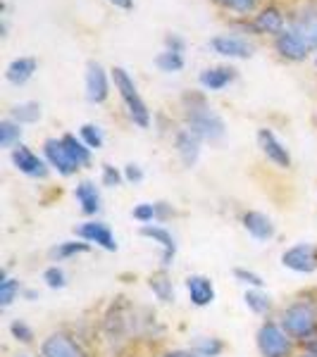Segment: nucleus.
<instances>
[{"label": "nucleus", "instance_id": "1", "mask_svg": "<svg viewBox=\"0 0 317 357\" xmlns=\"http://www.w3.org/2000/svg\"><path fill=\"white\" fill-rule=\"evenodd\" d=\"M184 110H186V126L196 136L203 141H220L224 136V119L207 105L203 96H186Z\"/></svg>", "mask_w": 317, "mask_h": 357}, {"label": "nucleus", "instance_id": "2", "mask_svg": "<svg viewBox=\"0 0 317 357\" xmlns=\"http://www.w3.org/2000/svg\"><path fill=\"white\" fill-rule=\"evenodd\" d=\"M281 329H284L293 341H310L317 336V312L308 301L291 303L281 312Z\"/></svg>", "mask_w": 317, "mask_h": 357}, {"label": "nucleus", "instance_id": "3", "mask_svg": "<svg viewBox=\"0 0 317 357\" xmlns=\"http://www.w3.org/2000/svg\"><path fill=\"white\" fill-rule=\"evenodd\" d=\"M112 79H115V89L119 91V98L124 100L126 112L134 119V124L141 126V129H148V126H151V112H148L141 93L136 91V84H134V79L129 77V72L122 67H115Z\"/></svg>", "mask_w": 317, "mask_h": 357}, {"label": "nucleus", "instance_id": "4", "mask_svg": "<svg viewBox=\"0 0 317 357\" xmlns=\"http://www.w3.org/2000/svg\"><path fill=\"white\" fill-rule=\"evenodd\" d=\"M256 341L263 357H293V338L281 329V324L265 321L258 329Z\"/></svg>", "mask_w": 317, "mask_h": 357}, {"label": "nucleus", "instance_id": "5", "mask_svg": "<svg viewBox=\"0 0 317 357\" xmlns=\"http://www.w3.org/2000/svg\"><path fill=\"white\" fill-rule=\"evenodd\" d=\"M281 264L291 272L313 274L317 272V245L313 243H296L281 255Z\"/></svg>", "mask_w": 317, "mask_h": 357}, {"label": "nucleus", "instance_id": "6", "mask_svg": "<svg viewBox=\"0 0 317 357\" xmlns=\"http://www.w3.org/2000/svg\"><path fill=\"white\" fill-rule=\"evenodd\" d=\"M141 236H146V238H151L153 243H158L163 248V269H170L172 264H175V257H177V241L175 236L167 231L165 227H160V224H141Z\"/></svg>", "mask_w": 317, "mask_h": 357}, {"label": "nucleus", "instance_id": "7", "mask_svg": "<svg viewBox=\"0 0 317 357\" xmlns=\"http://www.w3.org/2000/svg\"><path fill=\"white\" fill-rule=\"evenodd\" d=\"M41 355L43 357H86L82 345L62 331L50 333V336L45 338L41 345Z\"/></svg>", "mask_w": 317, "mask_h": 357}, {"label": "nucleus", "instance_id": "8", "mask_svg": "<svg viewBox=\"0 0 317 357\" xmlns=\"http://www.w3.org/2000/svg\"><path fill=\"white\" fill-rule=\"evenodd\" d=\"M13 165L22 172V174H27L31 178H45L48 176V167H50L34 151H29L27 146H15L13 148Z\"/></svg>", "mask_w": 317, "mask_h": 357}, {"label": "nucleus", "instance_id": "9", "mask_svg": "<svg viewBox=\"0 0 317 357\" xmlns=\"http://www.w3.org/2000/svg\"><path fill=\"white\" fill-rule=\"evenodd\" d=\"M43 155H45V162L50 167H55L62 176H72L74 172L79 169V165L69 158L67 148L62 146V138H48L43 143Z\"/></svg>", "mask_w": 317, "mask_h": 357}, {"label": "nucleus", "instance_id": "10", "mask_svg": "<svg viewBox=\"0 0 317 357\" xmlns=\"http://www.w3.org/2000/svg\"><path fill=\"white\" fill-rule=\"evenodd\" d=\"M110 93V84H108V74L101 62L91 60L86 65V98L91 102H105Z\"/></svg>", "mask_w": 317, "mask_h": 357}, {"label": "nucleus", "instance_id": "11", "mask_svg": "<svg viewBox=\"0 0 317 357\" xmlns=\"http://www.w3.org/2000/svg\"><path fill=\"white\" fill-rule=\"evenodd\" d=\"M258 146H260V151L267 155L270 162H274L277 167H281V169H289L291 167V155L286 151L284 143L274 136V131H270V129L258 131Z\"/></svg>", "mask_w": 317, "mask_h": 357}, {"label": "nucleus", "instance_id": "12", "mask_svg": "<svg viewBox=\"0 0 317 357\" xmlns=\"http://www.w3.org/2000/svg\"><path fill=\"white\" fill-rule=\"evenodd\" d=\"M77 236L86 243H94V245H101L103 250L108 252H115L117 250V241H115V234L110 231V227L103 222H86L82 227L77 229Z\"/></svg>", "mask_w": 317, "mask_h": 357}, {"label": "nucleus", "instance_id": "13", "mask_svg": "<svg viewBox=\"0 0 317 357\" xmlns=\"http://www.w3.org/2000/svg\"><path fill=\"white\" fill-rule=\"evenodd\" d=\"M200 141H203V138L196 136L193 131L189 129V126H184V129L177 131V136H175V148H177V153H179V158H182L184 167H193L196 162H198Z\"/></svg>", "mask_w": 317, "mask_h": 357}, {"label": "nucleus", "instance_id": "14", "mask_svg": "<svg viewBox=\"0 0 317 357\" xmlns=\"http://www.w3.org/2000/svg\"><path fill=\"white\" fill-rule=\"evenodd\" d=\"M186 291L196 307H207V305L215 303V286H212L210 276L191 274L186 279Z\"/></svg>", "mask_w": 317, "mask_h": 357}, {"label": "nucleus", "instance_id": "15", "mask_svg": "<svg viewBox=\"0 0 317 357\" xmlns=\"http://www.w3.org/2000/svg\"><path fill=\"white\" fill-rule=\"evenodd\" d=\"M210 45H212V50L222 57H239V60H246V57L253 55V45L249 41H244V38H239V36H229V33L215 36L210 41Z\"/></svg>", "mask_w": 317, "mask_h": 357}, {"label": "nucleus", "instance_id": "16", "mask_svg": "<svg viewBox=\"0 0 317 357\" xmlns=\"http://www.w3.org/2000/svg\"><path fill=\"white\" fill-rule=\"evenodd\" d=\"M274 45H277V53H279L281 57H286V60H293V62L305 60L310 53L308 45H305L293 31H281L279 36H277Z\"/></svg>", "mask_w": 317, "mask_h": 357}, {"label": "nucleus", "instance_id": "17", "mask_svg": "<svg viewBox=\"0 0 317 357\" xmlns=\"http://www.w3.org/2000/svg\"><path fill=\"white\" fill-rule=\"evenodd\" d=\"M291 31L296 33L310 50L317 48V10H305L293 20Z\"/></svg>", "mask_w": 317, "mask_h": 357}, {"label": "nucleus", "instance_id": "18", "mask_svg": "<svg viewBox=\"0 0 317 357\" xmlns=\"http://www.w3.org/2000/svg\"><path fill=\"white\" fill-rule=\"evenodd\" d=\"M241 222H244V229L256 241H270L274 236V224L267 215H263V212H256V210L246 212Z\"/></svg>", "mask_w": 317, "mask_h": 357}, {"label": "nucleus", "instance_id": "19", "mask_svg": "<svg viewBox=\"0 0 317 357\" xmlns=\"http://www.w3.org/2000/svg\"><path fill=\"white\" fill-rule=\"evenodd\" d=\"M74 198H77L84 215H98V212H101V193H98L94 181L79 183V186L74 188Z\"/></svg>", "mask_w": 317, "mask_h": 357}, {"label": "nucleus", "instance_id": "20", "mask_svg": "<svg viewBox=\"0 0 317 357\" xmlns=\"http://www.w3.org/2000/svg\"><path fill=\"white\" fill-rule=\"evenodd\" d=\"M236 79V69L232 67H212L200 74V86L205 91H222Z\"/></svg>", "mask_w": 317, "mask_h": 357}, {"label": "nucleus", "instance_id": "21", "mask_svg": "<svg viewBox=\"0 0 317 357\" xmlns=\"http://www.w3.org/2000/svg\"><path fill=\"white\" fill-rule=\"evenodd\" d=\"M34 72H36V60H34V57H17V60L10 62L5 77H8L10 84L22 86L34 77Z\"/></svg>", "mask_w": 317, "mask_h": 357}, {"label": "nucleus", "instance_id": "22", "mask_svg": "<svg viewBox=\"0 0 317 357\" xmlns=\"http://www.w3.org/2000/svg\"><path fill=\"white\" fill-rule=\"evenodd\" d=\"M253 26L260 33H274V36H279V33L284 31V17H281V13L277 8H265L260 15H256Z\"/></svg>", "mask_w": 317, "mask_h": 357}, {"label": "nucleus", "instance_id": "23", "mask_svg": "<svg viewBox=\"0 0 317 357\" xmlns=\"http://www.w3.org/2000/svg\"><path fill=\"white\" fill-rule=\"evenodd\" d=\"M62 146L67 148L69 158H72L79 167H89L91 165V148L86 146L82 138H77L72 134H65V136H62Z\"/></svg>", "mask_w": 317, "mask_h": 357}, {"label": "nucleus", "instance_id": "24", "mask_svg": "<svg viewBox=\"0 0 317 357\" xmlns=\"http://www.w3.org/2000/svg\"><path fill=\"white\" fill-rule=\"evenodd\" d=\"M91 250V243H86V241H62V243H57L50 248V260H69V257H77L82 255V252H89Z\"/></svg>", "mask_w": 317, "mask_h": 357}, {"label": "nucleus", "instance_id": "25", "mask_svg": "<svg viewBox=\"0 0 317 357\" xmlns=\"http://www.w3.org/2000/svg\"><path fill=\"white\" fill-rule=\"evenodd\" d=\"M148 286H151V291L155 293L158 301L175 303V286H172V279L167 276V269H160L158 274H153L151 281H148Z\"/></svg>", "mask_w": 317, "mask_h": 357}, {"label": "nucleus", "instance_id": "26", "mask_svg": "<svg viewBox=\"0 0 317 357\" xmlns=\"http://www.w3.org/2000/svg\"><path fill=\"white\" fill-rule=\"evenodd\" d=\"M41 105L34 100H27V102H20L10 110V117L15 119L17 124H36L41 119Z\"/></svg>", "mask_w": 317, "mask_h": 357}, {"label": "nucleus", "instance_id": "27", "mask_svg": "<svg viewBox=\"0 0 317 357\" xmlns=\"http://www.w3.org/2000/svg\"><path fill=\"white\" fill-rule=\"evenodd\" d=\"M244 303L246 307L251 310V312L256 314H267L270 310H272V298L267 296V293H263V289H249L244 296Z\"/></svg>", "mask_w": 317, "mask_h": 357}, {"label": "nucleus", "instance_id": "28", "mask_svg": "<svg viewBox=\"0 0 317 357\" xmlns=\"http://www.w3.org/2000/svg\"><path fill=\"white\" fill-rule=\"evenodd\" d=\"M20 281L13 279L8 272H3L0 274V307H10L15 301H17V296H20Z\"/></svg>", "mask_w": 317, "mask_h": 357}, {"label": "nucleus", "instance_id": "29", "mask_svg": "<svg viewBox=\"0 0 317 357\" xmlns=\"http://www.w3.org/2000/svg\"><path fill=\"white\" fill-rule=\"evenodd\" d=\"M20 138H22V129L15 119H3V122H0V146L15 148V146H20Z\"/></svg>", "mask_w": 317, "mask_h": 357}, {"label": "nucleus", "instance_id": "30", "mask_svg": "<svg viewBox=\"0 0 317 357\" xmlns=\"http://www.w3.org/2000/svg\"><path fill=\"white\" fill-rule=\"evenodd\" d=\"M155 65H158L160 72H167V74H175V72H182L184 69V55L182 53H172V50H165L155 57Z\"/></svg>", "mask_w": 317, "mask_h": 357}, {"label": "nucleus", "instance_id": "31", "mask_svg": "<svg viewBox=\"0 0 317 357\" xmlns=\"http://www.w3.org/2000/svg\"><path fill=\"white\" fill-rule=\"evenodd\" d=\"M224 350V343L220 338H198L193 345V353H198L200 357H217Z\"/></svg>", "mask_w": 317, "mask_h": 357}, {"label": "nucleus", "instance_id": "32", "mask_svg": "<svg viewBox=\"0 0 317 357\" xmlns=\"http://www.w3.org/2000/svg\"><path fill=\"white\" fill-rule=\"evenodd\" d=\"M79 136H82V141L91 148V151L103 148V141H105V138H103L101 126H96V124H84L82 129H79Z\"/></svg>", "mask_w": 317, "mask_h": 357}, {"label": "nucleus", "instance_id": "33", "mask_svg": "<svg viewBox=\"0 0 317 357\" xmlns=\"http://www.w3.org/2000/svg\"><path fill=\"white\" fill-rule=\"evenodd\" d=\"M234 276H236V281H241L244 286H249V289H263L265 286V279L260 274H256V272H251V269H244V267H236L234 269Z\"/></svg>", "mask_w": 317, "mask_h": 357}, {"label": "nucleus", "instance_id": "34", "mask_svg": "<svg viewBox=\"0 0 317 357\" xmlns=\"http://www.w3.org/2000/svg\"><path fill=\"white\" fill-rule=\"evenodd\" d=\"M43 281H45V286L48 289H53V291H57V289H65L67 286V276H65V272H62L60 267H48L43 272Z\"/></svg>", "mask_w": 317, "mask_h": 357}, {"label": "nucleus", "instance_id": "35", "mask_svg": "<svg viewBox=\"0 0 317 357\" xmlns=\"http://www.w3.org/2000/svg\"><path fill=\"white\" fill-rule=\"evenodd\" d=\"M10 333H13V336H15L20 343H31V341H34L31 326H29L27 321H22V319H15L13 324H10Z\"/></svg>", "mask_w": 317, "mask_h": 357}, {"label": "nucleus", "instance_id": "36", "mask_svg": "<svg viewBox=\"0 0 317 357\" xmlns=\"http://www.w3.org/2000/svg\"><path fill=\"white\" fill-rule=\"evenodd\" d=\"M131 215H134V220L141 222V224H153V220H155V203H141V205H136Z\"/></svg>", "mask_w": 317, "mask_h": 357}, {"label": "nucleus", "instance_id": "37", "mask_svg": "<svg viewBox=\"0 0 317 357\" xmlns=\"http://www.w3.org/2000/svg\"><path fill=\"white\" fill-rule=\"evenodd\" d=\"M122 181H124V174H122V172L115 169L112 165H103V183H105V186L115 188V186H119Z\"/></svg>", "mask_w": 317, "mask_h": 357}, {"label": "nucleus", "instance_id": "38", "mask_svg": "<svg viewBox=\"0 0 317 357\" xmlns=\"http://www.w3.org/2000/svg\"><path fill=\"white\" fill-rule=\"evenodd\" d=\"M220 3L239 15H249L251 10L256 8V0H220Z\"/></svg>", "mask_w": 317, "mask_h": 357}, {"label": "nucleus", "instance_id": "39", "mask_svg": "<svg viewBox=\"0 0 317 357\" xmlns=\"http://www.w3.org/2000/svg\"><path fill=\"white\" fill-rule=\"evenodd\" d=\"M170 217H175V207L170 203H155V220L165 222V220H170Z\"/></svg>", "mask_w": 317, "mask_h": 357}, {"label": "nucleus", "instance_id": "40", "mask_svg": "<svg viewBox=\"0 0 317 357\" xmlns=\"http://www.w3.org/2000/svg\"><path fill=\"white\" fill-rule=\"evenodd\" d=\"M124 178H126V181H131V183L143 181V169L138 165H126L124 167Z\"/></svg>", "mask_w": 317, "mask_h": 357}, {"label": "nucleus", "instance_id": "41", "mask_svg": "<svg viewBox=\"0 0 317 357\" xmlns=\"http://www.w3.org/2000/svg\"><path fill=\"white\" fill-rule=\"evenodd\" d=\"M167 50H172V53H184V41L179 36H175V33H172V36H167Z\"/></svg>", "mask_w": 317, "mask_h": 357}, {"label": "nucleus", "instance_id": "42", "mask_svg": "<svg viewBox=\"0 0 317 357\" xmlns=\"http://www.w3.org/2000/svg\"><path fill=\"white\" fill-rule=\"evenodd\" d=\"M163 357H200V355L191 353V350H172V353H165Z\"/></svg>", "mask_w": 317, "mask_h": 357}, {"label": "nucleus", "instance_id": "43", "mask_svg": "<svg viewBox=\"0 0 317 357\" xmlns=\"http://www.w3.org/2000/svg\"><path fill=\"white\" fill-rule=\"evenodd\" d=\"M305 353L317 357V336H315V338H310V341H305Z\"/></svg>", "mask_w": 317, "mask_h": 357}, {"label": "nucleus", "instance_id": "44", "mask_svg": "<svg viewBox=\"0 0 317 357\" xmlns=\"http://www.w3.org/2000/svg\"><path fill=\"white\" fill-rule=\"evenodd\" d=\"M112 5H117V8H124V10H129L131 8V0H110Z\"/></svg>", "mask_w": 317, "mask_h": 357}, {"label": "nucleus", "instance_id": "45", "mask_svg": "<svg viewBox=\"0 0 317 357\" xmlns=\"http://www.w3.org/2000/svg\"><path fill=\"white\" fill-rule=\"evenodd\" d=\"M24 298H27V301H36L38 293L36 291H24Z\"/></svg>", "mask_w": 317, "mask_h": 357}, {"label": "nucleus", "instance_id": "46", "mask_svg": "<svg viewBox=\"0 0 317 357\" xmlns=\"http://www.w3.org/2000/svg\"><path fill=\"white\" fill-rule=\"evenodd\" d=\"M301 357H313V355H308V353H305V355H301Z\"/></svg>", "mask_w": 317, "mask_h": 357}, {"label": "nucleus", "instance_id": "47", "mask_svg": "<svg viewBox=\"0 0 317 357\" xmlns=\"http://www.w3.org/2000/svg\"><path fill=\"white\" fill-rule=\"evenodd\" d=\"M20 357H27V355H20Z\"/></svg>", "mask_w": 317, "mask_h": 357}]
</instances>
